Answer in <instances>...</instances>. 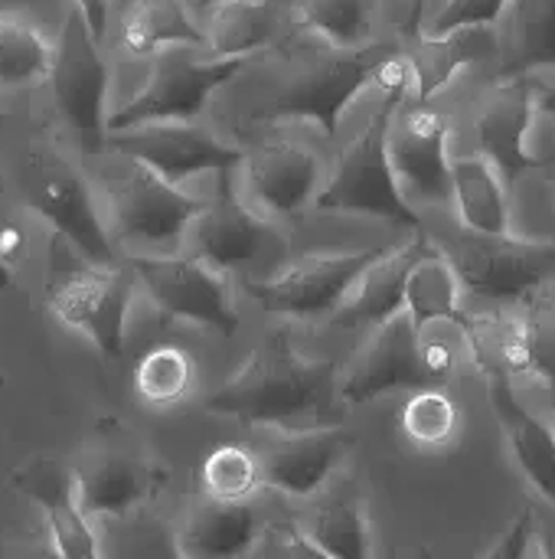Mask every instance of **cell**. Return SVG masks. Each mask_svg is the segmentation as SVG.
Here are the masks:
<instances>
[{
	"instance_id": "obj_38",
	"label": "cell",
	"mask_w": 555,
	"mask_h": 559,
	"mask_svg": "<svg viewBox=\"0 0 555 559\" xmlns=\"http://www.w3.org/2000/svg\"><path fill=\"white\" fill-rule=\"evenodd\" d=\"M510 0H448L438 16L432 20L429 33H455L471 26H494L500 23Z\"/></svg>"
},
{
	"instance_id": "obj_6",
	"label": "cell",
	"mask_w": 555,
	"mask_h": 559,
	"mask_svg": "<svg viewBox=\"0 0 555 559\" xmlns=\"http://www.w3.org/2000/svg\"><path fill=\"white\" fill-rule=\"evenodd\" d=\"M455 265L461 288L478 298L517 301L530 298L543 282L555 278V242L517 239L510 233H455L435 242Z\"/></svg>"
},
{
	"instance_id": "obj_45",
	"label": "cell",
	"mask_w": 555,
	"mask_h": 559,
	"mask_svg": "<svg viewBox=\"0 0 555 559\" xmlns=\"http://www.w3.org/2000/svg\"><path fill=\"white\" fill-rule=\"evenodd\" d=\"M10 285H13V272H10V265H3V262H0V292H3V288H10Z\"/></svg>"
},
{
	"instance_id": "obj_31",
	"label": "cell",
	"mask_w": 555,
	"mask_h": 559,
	"mask_svg": "<svg viewBox=\"0 0 555 559\" xmlns=\"http://www.w3.org/2000/svg\"><path fill=\"white\" fill-rule=\"evenodd\" d=\"M376 0H298L294 23L298 29L317 36L330 46H363L373 33Z\"/></svg>"
},
{
	"instance_id": "obj_26",
	"label": "cell",
	"mask_w": 555,
	"mask_h": 559,
	"mask_svg": "<svg viewBox=\"0 0 555 559\" xmlns=\"http://www.w3.org/2000/svg\"><path fill=\"white\" fill-rule=\"evenodd\" d=\"M487 26L455 29V33H419L412 29V39H406L402 56L412 72V88L419 102H432L468 62L481 56L478 36Z\"/></svg>"
},
{
	"instance_id": "obj_13",
	"label": "cell",
	"mask_w": 555,
	"mask_h": 559,
	"mask_svg": "<svg viewBox=\"0 0 555 559\" xmlns=\"http://www.w3.org/2000/svg\"><path fill=\"white\" fill-rule=\"evenodd\" d=\"M419 344H422V331L415 328V321L406 308L396 311L389 321H383L340 380L343 403L363 406L393 390L432 386L425 377V367H422Z\"/></svg>"
},
{
	"instance_id": "obj_43",
	"label": "cell",
	"mask_w": 555,
	"mask_h": 559,
	"mask_svg": "<svg viewBox=\"0 0 555 559\" xmlns=\"http://www.w3.org/2000/svg\"><path fill=\"white\" fill-rule=\"evenodd\" d=\"M536 160H540V170L546 174V180L555 187V151L553 154H546V157H536Z\"/></svg>"
},
{
	"instance_id": "obj_37",
	"label": "cell",
	"mask_w": 555,
	"mask_h": 559,
	"mask_svg": "<svg viewBox=\"0 0 555 559\" xmlns=\"http://www.w3.org/2000/svg\"><path fill=\"white\" fill-rule=\"evenodd\" d=\"M533 301L523 311L527 328V354H530V373L543 377L546 386L555 383V301L530 295Z\"/></svg>"
},
{
	"instance_id": "obj_33",
	"label": "cell",
	"mask_w": 555,
	"mask_h": 559,
	"mask_svg": "<svg viewBox=\"0 0 555 559\" xmlns=\"http://www.w3.org/2000/svg\"><path fill=\"white\" fill-rule=\"evenodd\" d=\"M193 386V360L177 344L150 347L134 367V390L150 406L183 403Z\"/></svg>"
},
{
	"instance_id": "obj_32",
	"label": "cell",
	"mask_w": 555,
	"mask_h": 559,
	"mask_svg": "<svg viewBox=\"0 0 555 559\" xmlns=\"http://www.w3.org/2000/svg\"><path fill=\"white\" fill-rule=\"evenodd\" d=\"M307 534L321 547L324 557L366 559L373 554L366 511L353 498H330V501H324L314 511V518L307 524Z\"/></svg>"
},
{
	"instance_id": "obj_12",
	"label": "cell",
	"mask_w": 555,
	"mask_h": 559,
	"mask_svg": "<svg viewBox=\"0 0 555 559\" xmlns=\"http://www.w3.org/2000/svg\"><path fill=\"white\" fill-rule=\"evenodd\" d=\"M108 147L128 160H141L170 183H183L196 174L219 170L222 177L245 160V151L226 144L213 131L190 121H147L108 134Z\"/></svg>"
},
{
	"instance_id": "obj_16",
	"label": "cell",
	"mask_w": 555,
	"mask_h": 559,
	"mask_svg": "<svg viewBox=\"0 0 555 559\" xmlns=\"http://www.w3.org/2000/svg\"><path fill=\"white\" fill-rule=\"evenodd\" d=\"M10 485L43 508L49 521V534H52V550L59 557L88 559L98 554L95 531L88 524V514L79 504L75 468L56 459H33L10 475Z\"/></svg>"
},
{
	"instance_id": "obj_10",
	"label": "cell",
	"mask_w": 555,
	"mask_h": 559,
	"mask_svg": "<svg viewBox=\"0 0 555 559\" xmlns=\"http://www.w3.org/2000/svg\"><path fill=\"white\" fill-rule=\"evenodd\" d=\"M124 262L164 314L193 321L222 337L239 331V311L222 269L200 255H124Z\"/></svg>"
},
{
	"instance_id": "obj_8",
	"label": "cell",
	"mask_w": 555,
	"mask_h": 559,
	"mask_svg": "<svg viewBox=\"0 0 555 559\" xmlns=\"http://www.w3.org/2000/svg\"><path fill=\"white\" fill-rule=\"evenodd\" d=\"M383 246L357 249V252H311L288 262L272 278H249L245 288L255 305L278 318H330L357 278L383 255Z\"/></svg>"
},
{
	"instance_id": "obj_21",
	"label": "cell",
	"mask_w": 555,
	"mask_h": 559,
	"mask_svg": "<svg viewBox=\"0 0 555 559\" xmlns=\"http://www.w3.org/2000/svg\"><path fill=\"white\" fill-rule=\"evenodd\" d=\"M79 504L88 518H128L160 488V472L131 455L101 452L75 468Z\"/></svg>"
},
{
	"instance_id": "obj_42",
	"label": "cell",
	"mask_w": 555,
	"mask_h": 559,
	"mask_svg": "<svg viewBox=\"0 0 555 559\" xmlns=\"http://www.w3.org/2000/svg\"><path fill=\"white\" fill-rule=\"evenodd\" d=\"M75 7L82 10V16L92 26V33L101 39L105 26H108V0H75Z\"/></svg>"
},
{
	"instance_id": "obj_9",
	"label": "cell",
	"mask_w": 555,
	"mask_h": 559,
	"mask_svg": "<svg viewBox=\"0 0 555 559\" xmlns=\"http://www.w3.org/2000/svg\"><path fill=\"white\" fill-rule=\"evenodd\" d=\"M203 203L206 200L183 193L147 164L131 160V170L108 183L111 239L144 249L150 246L170 255L183 246L186 226L203 210Z\"/></svg>"
},
{
	"instance_id": "obj_17",
	"label": "cell",
	"mask_w": 555,
	"mask_h": 559,
	"mask_svg": "<svg viewBox=\"0 0 555 559\" xmlns=\"http://www.w3.org/2000/svg\"><path fill=\"white\" fill-rule=\"evenodd\" d=\"M245 190L265 216H298L321 190V160L291 141H265L245 154Z\"/></svg>"
},
{
	"instance_id": "obj_36",
	"label": "cell",
	"mask_w": 555,
	"mask_h": 559,
	"mask_svg": "<svg viewBox=\"0 0 555 559\" xmlns=\"http://www.w3.org/2000/svg\"><path fill=\"white\" fill-rule=\"evenodd\" d=\"M203 488L222 501H249L255 491L265 488L262 459L245 445H219L206 455L200 468Z\"/></svg>"
},
{
	"instance_id": "obj_24",
	"label": "cell",
	"mask_w": 555,
	"mask_h": 559,
	"mask_svg": "<svg viewBox=\"0 0 555 559\" xmlns=\"http://www.w3.org/2000/svg\"><path fill=\"white\" fill-rule=\"evenodd\" d=\"M281 39L278 0H222L213 3L206 46L216 59H252Z\"/></svg>"
},
{
	"instance_id": "obj_14",
	"label": "cell",
	"mask_w": 555,
	"mask_h": 559,
	"mask_svg": "<svg viewBox=\"0 0 555 559\" xmlns=\"http://www.w3.org/2000/svg\"><path fill=\"white\" fill-rule=\"evenodd\" d=\"M536 111L540 95L527 75H504L474 108V141L481 157H487L507 183L520 180L530 167H540V160L527 151Z\"/></svg>"
},
{
	"instance_id": "obj_7",
	"label": "cell",
	"mask_w": 555,
	"mask_h": 559,
	"mask_svg": "<svg viewBox=\"0 0 555 559\" xmlns=\"http://www.w3.org/2000/svg\"><path fill=\"white\" fill-rule=\"evenodd\" d=\"M183 49L190 46H170L167 52L157 56L147 85L114 115H108V134L147 121H193L206 108L209 95L229 85L249 66V59L216 56L200 62Z\"/></svg>"
},
{
	"instance_id": "obj_44",
	"label": "cell",
	"mask_w": 555,
	"mask_h": 559,
	"mask_svg": "<svg viewBox=\"0 0 555 559\" xmlns=\"http://www.w3.org/2000/svg\"><path fill=\"white\" fill-rule=\"evenodd\" d=\"M540 111H546V115H555V88H546V92L540 95Z\"/></svg>"
},
{
	"instance_id": "obj_46",
	"label": "cell",
	"mask_w": 555,
	"mask_h": 559,
	"mask_svg": "<svg viewBox=\"0 0 555 559\" xmlns=\"http://www.w3.org/2000/svg\"><path fill=\"white\" fill-rule=\"evenodd\" d=\"M550 400H553V429H555V383H550Z\"/></svg>"
},
{
	"instance_id": "obj_25",
	"label": "cell",
	"mask_w": 555,
	"mask_h": 559,
	"mask_svg": "<svg viewBox=\"0 0 555 559\" xmlns=\"http://www.w3.org/2000/svg\"><path fill=\"white\" fill-rule=\"evenodd\" d=\"M461 334L468 341L471 360L487 383H510L530 373L527 354V328L523 318L491 311V314H468L461 321Z\"/></svg>"
},
{
	"instance_id": "obj_41",
	"label": "cell",
	"mask_w": 555,
	"mask_h": 559,
	"mask_svg": "<svg viewBox=\"0 0 555 559\" xmlns=\"http://www.w3.org/2000/svg\"><path fill=\"white\" fill-rule=\"evenodd\" d=\"M419 354H422V367H425V377H429L432 386H442V383L455 373L458 357H455V350H451L445 341H432V337H425V331H422Z\"/></svg>"
},
{
	"instance_id": "obj_18",
	"label": "cell",
	"mask_w": 555,
	"mask_h": 559,
	"mask_svg": "<svg viewBox=\"0 0 555 559\" xmlns=\"http://www.w3.org/2000/svg\"><path fill=\"white\" fill-rule=\"evenodd\" d=\"M350 445L353 439L340 426L285 429L265 449V455H258L262 478L275 491H285L291 498H311L330 481Z\"/></svg>"
},
{
	"instance_id": "obj_35",
	"label": "cell",
	"mask_w": 555,
	"mask_h": 559,
	"mask_svg": "<svg viewBox=\"0 0 555 559\" xmlns=\"http://www.w3.org/2000/svg\"><path fill=\"white\" fill-rule=\"evenodd\" d=\"M458 406L442 386H419L399 413V429L422 449H445L458 436Z\"/></svg>"
},
{
	"instance_id": "obj_2",
	"label": "cell",
	"mask_w": 555,
	"mask_h": 559,
	"mask_svg": "<svg viewBox=\"0 0 555 559\" xmlns=\"http://www.w3.org/2000/svg\"><path fill=\"white\" fill-rule=\"evenodd\" d=\"M399 43H363V46H304L285 59L272 95L255 105L252 121L301 118L314 121L327 138L337 134L350 102L376 82L383 66L399 56Z\"/></svg>"
},
{
	"instance_id": "obj_3",
	"label": "cell",
	"mask_w": 555,
	"mask_h": 559,
	"mask_svg": "<svg viewBox=\"0 0 555 559\" xmlns=\"http://www.w3.org/2000/svg\"><path fill=\"white\" fill-rule=\"evenodd\" d=\"M402 102L409 98L383 95V108L373 115V121L340 151L330 180L314 197L321 213H360L419 229V216L409 206L389 160V124Z\"/></svg>"
},
{
	"instance_id": "obj_48",
	"label": "cell",
	"mask_w": 555,
	"mask_h": 559,
	"mask_svg": "<svg viewBox=\"0 0 555 559\" xmlns=\"http://www.w3.org/2000/svg\"><path fill=\"white\" fill-rule=\"evenodd\" d=\"M0 386H3V377H0Z\"/></svg>"
},
{
	"instance_id": "obj_34",
	"label": "cell",
	"mask_w": 555,
	"mask_h": 559,
	"mask_svg": "<svg viewBox=\"0 0 555 559\" xmlns=\"http://www.w3.org/2000/svg\"><path fill=\"white\" fill-rule=\"evenodd\" d=\"M52 66V46L26 20H0V85H29L46 79Z\"/></svg>"
},
{
	"instance_id": "obj_39",
	"label": "cell",
	"mask_w": 555,
	"mask_h": 559,
	"mask_svg": "<svg viewBox=\"0 0 555 559\" xmlns=\"http://www.w3.org/2000/svg\"><path fill=\"white\" fill-rule=\"evenodd\" d=\"M252 554L258 557H281V559H301V557H324L321 547L311 540L307 531H301L291 521H278L258 531V540L252 547Z\"/></svg>"
},
{
	"instance_id": "obj_15",
	"label": "cell",
	"mask_w": 555,
	"mask_h": 559,
	"mask_svg": "<svg viewBox=\"0 0 555 559\" xmlns=\"http://www.w3.org/2000/svg\"><path fill=\"white\" fill-rule=\"evenodd\" d=\"M448 121L429 102L409 105L399 121L389 124V160L402 190L422 200H451V160H448Z\"/></svg>"
},
{
	"instance_id": "obj_40",
	"label": "cell",
	"mask_w": 555,
	"mask_h": 559,
	"mask_svg": "<svg viewBox=\"0 0 555 559\" xmlns=\"http://www.w3.org/2000/svg\"><path fill=\"white\" fill-rule=\"evenodd\" d=\"M540 554V524H536V511L527 504L500 534V540L487 550L491 559H523Z\"/></svg>"
},
{
	"instance_id": "obj_30",
	"label": "cell",
	"mask_w": 555,
	"mask_h": 559,
	"mask_svg": "<svg viewBox=\"0 0 555 559\" xmlns=\"http://www.w3.org/2000/svg\"><path fill=\"white\" fill-rule=\"evenodd\" d=\"M406 311L412 314L419 331H429L432 324H458L468 318L461 305V278L448 255L432 246L409 272L406 282Z\"/></svg>"
},
{
	"instance_id": "obj_47",
	"label": "cell",
	"mask_w": 555,
	"mask_h": 559,
	"mask_svg": "<svg viewBox=\"0 0 555 559\" xmlns=\"http://www.w3.org/2000/svg\"><path fill=\"white\" fill-rule=\"evenodd\" d=\"M200 7H213V3H222V0H196Z\"/></svg>"
},
{
	"instance_id": "obj_1",
	"label": "cell",
	"mask_w": 555,
	"mask_h": 559,
	"mask_svg": "<svg viewBox=\"0 0 555 559\" xmlns=\"http://www.w3.org/2000/svg\"><path fill=\"white\" fill-rule=\"evenodd\" d=\"M337 400L343 403L337 364L304 357L291 344L288 331H272L252 350L245 367L206 396L203 409L255 426L301 429L304 423V429H317L340 426Z\"/></svg>"
},
{
	"instance_id": "obj_27",
	"label": "cell",
	"mask_w": 555,
	"mask_h": 559,
	"mask_svg": "<svg viewBox=\"0 0 555 559\" xmlns=\"http://www.w3.org/2000/svg\"><path fill=\"white\" fill-rule=\"evenodd\" d=\"M500 72L527 75L555 69V0H510L504 10Z\"/></svg>"
},
{
	"instance_id": "obj_29",
	"label": "cell",
	"mask_w": 555,
	"mask_h": 559,
	"mask_svg": "<svg viewBox=\"0 0 555 559\" xmlns=\"http://www.w3.org/2000/svg\"><path fill=\"white\" fill-rule=\"evenodd\" d=\"M121 46L144 59L170 46H206V29L193 23L186 0H134L121 20Z\"/></svg>"
},
{
	"instance_id": "obj_22",
	"label": "cell",
	"mask_w": 555,
	"mask_h": 559,
	"mask_svg": "<svg viewBox=\"0 0 555 559\" xmlns=\"http://www.w3.org/2000/svg\"><path fill=\"white\" fill-rule=\"evenodd\" d=\"M258 514L249 501L200 498L180 527V554L193 559H232L252 554L258 540Z\"/></svg>"
},
{
	"instance_id": "obj_28",
	"label": "cell",
	"mask_w": 555,
	"mask_h": 559,
	"mask_svg": "<svg viewBox=\"0 0 555 559\" xmlns=\"http://www.w3.org/2000/svg\"><path fill=\"white\" fill-rule=\"evenodd\" d=\"M451 200L458 219L471 233H510L507 180L487 157H461L451 164Z\"/></svg>"
},
{
	"instance_id": "obj_5",
	"label": "cell",
	"mask_w": 555,
	"mask_h": 559,
	"mask_svg": "<svg viewBox=\"0 0 555 559\" xmlns=\"http://www.w3.org/2000/svg\"><path fill=\"white\" fill-rule=\"evenodd\" d=\"M46 79L52 85L56 111L75 147L85 157L101 154L108 147V62L79 7H72L62 20Z\"/></svg>"
},
{
	"instance_id": "obj_19",
	"label": "cell",
	"mask_w": 555,
	"mask_h": 559,
	"mask_svg": "<svg viewBox=\"0 0 555 559\" xmlns=\"http://www.w3.org/2000/svg\"><path fill=\"white\" fill-rule=\"evenodd\" d=\"M265 242H268L265 219L229 190V180H222V190L203 203V210L190 219L183 236V246H190L193 255L206 259L216 269L252 262Z\"/></svg>"
},
{
	"instance_id": "obj_11",
	"label": "cell",
	"mask_w": 555,
	"mask_h": 559,
	"mask_svg": "<svg viewBox=\"0 0 555 559\" xmlns=\"http://www.w3.org/2000/svg\"><path fill=\"white\" fill-rule=\"evenodd\" d=\"M134 298V272L121 265H92L65 282H56L46 295L49 311L72 331H82L101 357L114 360L124 350V324Z\"/></svg>"
},
{
	"instance_id": "obj_20",
	"label": "cell",
	"mask_w": 555,
	"mask_h": 559,
	"mask_svg": "<svg viewBox=\"0 0 555 559\" xmlns=\"http://www.w3.org/2000/svg\"><path fill=\"white\" fill-rule=\"evenodd\" d=\"M435 246L422 229H412V239L406 246L386 249L350 288L343 305L330 314V324L337 328H357V324H383L396 311L406 308V282L412 265Z\"/></svg>"
},
{
	"instance_id": "obj_23",
	"label": "cell",
	"mask_w": 555,
	"mask_h": 559,
	"mask_svg": "<svg viewBox=\"0 0 555 559\" xmlns=\"http://www.w3.org/2000/svg\"><path fill=\"white\" fill-rule=\"evenodd\" d=\"M491 403L523 478L555 508V429L514 396L510 383H491Z\"/></svg>"
},
{
	"instance_id": "obj_4",
	"label": "cell",
	"mask_w": 555,
	"mask_h": 559,
	"mask_svg": "<svg viewBox=\"0 0 555 559\" xmlns=\"http://www.w3.org/2000/svg\"><path fill=\"white\" fill-rule=\"evenodd\" d=\"M20 200L72 242L92 265H121L111 233L95 213L92 187L79 167L52 144H33L16 167Z\"/></svg>"
}]
</instances>
